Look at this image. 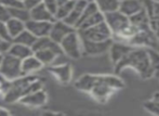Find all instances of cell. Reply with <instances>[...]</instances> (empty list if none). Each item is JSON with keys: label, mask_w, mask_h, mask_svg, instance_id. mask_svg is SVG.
<instances>
[{"label": "cell", "mask_w": 159, "mask_h": 116, "mask_svg": "<svg viewBox=\"0 0 159 116\" xmlns=\"http://www.w3.org/2000/svg\"><path fill=\"white\" fill-rule=\"evenodd\" d=\"M36 40H37V37H36L33 33H30L27 28H25L21 34L17 35V36L13 39V42H17V44H22L28 47H33L34 44L36 42Z\"/></svg>", "instance_id": "obj_23"}, {"label": "cell", "mask_w": 159, "mask_h": 116, "mask_svg": "<svg viewBox=\"0 0 159 116\" xmlns=\"http://www.w3.org/2000/svg\"><path fill=\"white\" fill-rule=\"evenodd\" d=\"M34 54L42 62L43 65H53L55 64V61L59 57L63 55V50H62V47L59 42L54 41L53 40L51 42V44L47 48L40 49L38 51H35Z\"/></svg>", "instance_id": "obj_7"}, {"label": "cell", "mask_w": 159, "mask_h": 116, "mask_svg": "<svg viewBox=\"0 0 159 116\" xmlns=\"http://www.w3.org/2000/svg\"><path fill=\"white\" fill-rule=\"evenodd\" d=\"M62 50L65 55L71 59H79L81 55H84V49H82V39L77 30L73 33L67 35L62 40L61 44Z\"/></svg>", "instance_id": "obj_5"}, {"label": "cell", "mask_w": 159, "mask_h": 116, "mask_svg": "<svg viewBox=\"0 0 159 116\" xmlns=\"http://www.w3.org/2000/svg\"><path fill=\"white\" fill-rule=\"evenodd\" d=\"M69 0H57V3H59V7L62 6V4L66 3V2H68Z\"/></svg>", "instance_id": "obj_34"}, {"label": "cell", "mask_w": 159, "mask_h": 116, "mask_svg": "<svg viewBox=\"0 0 159 116\" xmlns=\"http://www.w3.org/2000/svg\"><path fill=\"white\" fill-rule=\"evenodd\" d=\"M104 21H105V14L101 12V11H98V12H95L94 14L87 17V19L78 26L77 30H84V28L92 27V26L98 25V24L102 23V22H104Z\"/></svg>", "instance_id": "obj_22"}, {"label": "cell", "mask_w": 159, "mask_h": 116, "mask_svg": "<svg viewBox=\"0 0 159 116\" xmlns=\"http://www.w3.org/2000/svg\"><path fill=\"white\" fill-rule=\"evenodd\" d=\"M3 92V82L0 80V93Z\"/></svg>", "instance_id": "obj_35"}, {"label": "cell", "mask_w": 159, "mask_h": 116, "mask_svg": "<svg viewBox=\"0 0 159 116\" xmlns=\"http://www.w3.org/2000/svg\"><path fill=\"white\" fill-rule=\"evenodd\" d=\"M22 1H24V0H22Z\"/></svg>", "instance_id": "obj_39"}, {"label": "cell", "mask_w": 159, "mask_h": 116, "mask_svg": "<svg viewBox=\"0 0 159 116\" xmlns=\"http://www.w3.org/2000/svg\"><path fill=\"white\" fill-rule=\"evenodd\" d=\"M154 1H156V2H159V0H154Z\"/></svg>", "instance_id": "obj_37"}, {"label": "cell", "mask_w": 159, "mask_h": 116, "mask_svg": "<svg viewBox=\"0 0 159 116\" xmlns=\"http://www.w3.org/2000/svg\"><path fill=\"white\" fill-rule=\"evenodd\" d=\"M147 49V53H148L149 61H151V65L153 67L154 72L159 73V52L155 51L154 49Z\"/></svg>", "instance_id": "obj_27"}, {"label": "cell", "mask_w": 159, "mask_h": 116, "mask_svg": "<svg viewBox=\"0 0 159 116\" xmlns=\"http://www.w3.org/2000/svg\"><path fill=\"white\" fill-rule=\"evenodd\" d=\"M10 10L11 17H14L20 21L27 22L30 20V11L28 9H26L25 7H19V8H12L9 9Z\"/></svg>", "instance_id": "obj_24"}, {"label": "cell", "mask_w": 159, "mask_h": 116, "mask_svg": "<svg viewBox=\"0 0 159 116\" xmlns=\"http://www.w3.org/2000/svg\"><path fill=\"white\" fill-rule=\"evenodd\" d=\"M96 3L98 10L104 14L119 10L120 0H93Z\"/></svg>", "instance_id": "obj_20"}, {"label": "cell", "mask_w": 159, "mask_h": 116, "mask_svg": "<svg viewBox=\"0 0 159 116\" xmlns=\"http://www.w3.org/2000/svg\"><path fill=\"white\" fill-rule=\"evenodd\" d=\"M74 30H76V28L68 25L63 20H55L52 24V28H51L50 38L54 40V41L59 42V44H61L62 40L68 34L73 33Z\"/></svg>", "instance_id": "obj_9"}, {"label": "cell", "mask_w": 159, "mask_h": 116, "mask_svg": "<svg viewBox=\"0 0 159 116\" xmlns=\"http://www.w3.org/2000/svg\"><path fill=\"white\" fill-rule=\"evenodd\" d=\"M134 46L130 44H124V42H114L111 44V49H109V54H111V60L113 62L114 66L117 65L122 59L133 50Z\"/></svg>", "instance_id": "obj_13"}, {"label": "cell", "mask_w": 159, "mask_h": 116, "mask_svg": "<svg viewBox=\"0 0 159 116\" xmlns=\"http://www.w3.org/2000/svg\"><path fill=\"white\" fill-rule=\"evenodd\" d=\"M142 9H144L142 0H120L119 11L127 15L128 17H131L132 15L136 14Z\"/></svg>", "instance_id": "obj_16"}, {"label": "cell", "mask_w": 159, "mask_h": 116, "mask_svg": "<svg viewBox=\"0 0 159 116\" xmlns=\"http://www.w3.org/2000/svg\"><path fill=\"white\" fill-rule=\"evenodd\" d=\"M74 1H76V0H74Z\"/></svg>", "instance_id": "obj_38"}, {"label": "cell", "mask_w": 159, "mask_h": 116, "mask_svg": "<svg viewBox=\"0 0 159 116\" xmlns=\"http://www.w3.org/2000/svg\"><path fill=\"white\" fill-rule=\"evenodd\" d=\"M75 87L80 91L89 92L98 102H106L115 91L124 88L125 84L115 75L86 74L79 77Z\"/></svg>", "instance_id": "obj_1"}, {"label": "cell", "mask_w": 159, "mask_h": 116, "mask_svg": "<svg viewBox=\"0 0 159 116\" xmlns=\"http://www.w3.org/2000/svg\"><path fill=\"white\" fill-rule=\"evenodd\" d=\"M77 30L79 32L81 38L94 40V41H105V40H109L114 37L113 32L105 21L95 26H92V27Z\"/></svg>", "instance_id": "obj_6"}, {"label": "cell", "mask_w": 159, "mask_h": 116, "mask_svg": "<svg viewBox=\"0 0 159 116\" xmlns=\"http://www.w3.org/2000/svg\"><path fill=\"white\" fill-rule=\"evenodd\" d=\"M10 19H11L10 10L7 7H4L3 4L0 3V21L8 22Z\"/></svg>", "instance_id": "obj_30"}, {"label": "cell", "mask_w": 159, "mask_h": 116, "mask_svg": "<svg viewBox=\"0 0 159 116\" xmlns=\"http://www.w3.org/2000/svg\"><path fill=\"white\" fill-rule=\"evenodd\" d=\"M30 11V19L36 21H47V22H54L55 15L49 10L44 3H41L39 6L33 8Z\"/></svg>", "instance_id": "obj_17"}, {"label": "cell", "mask_w": 159, "mask_h": 116, "mask_svg": "<svg viewBox=\"0 0 159 116\" xmlns=\"http://www.w3.org/2000/svg\"><path fill=\"white\" fill-rule=\"evenodd\" d=\"M42 89V82L33 75H24L14 80L8 81L4 90V101L8 103L19 102L24 95L33 91Z\"/></svg>", "instance_id": "obj_3"}, {"label": "cell", "mask_w": 159, "mask_h": 116, "mask_svg": "<svg viewBox=\"0 0 159 116\" xmlns=\"http://www.w3.org/2000/svg\"><path fill=\"white\" fill-rule=\"evenodd\" d=\"M10 54L14 55V57L19 58L21 60L26 59L27 57H30V55L34 54V50L32 47H28L25 46V44H17V42H13L10 47V50L9 52Z\"/></svg>", "instance_id": "obj_19"}, {"label": "cell", "mask_w": 159, "mask_h": 116, "mask_svg": "<svg viewBox=\"0 0 159 116\" xmlns=\"http://www.w3.org/2000/svg\"><path fill=\"white\" fill-rule=\"evenodd\" d=\"M50 73L55 77V79L63 85H67L73 78V68L69 64H53L49 68Z\"/></svg>", "instance_id": "obj_11"}, {"label": "cell", "mask_w": 159, "mask_h": 116, "mask_svg": "<svg viewBox=\"0 0 159 116\" xmlns=\"http://www.w3.org/2000/svg\"><path fill=\"white\" fill-rule=\"evenodd\" d=\"M43 3L46 4V7L55 15L57 10L59 8V3H57V0H44Z\"/></svg>", "instance_id": "obj_31"}, {"label": "cell", "mask_w": 159, "mask_h": 116, "mask_svg": "<svg viewBox=\"0 0 159 116\" xmlns=\"http://www.w3.org/2000/svg\"><path fill=\"white\" fill-rule=\"evenodd\" d=\"M2 59H3V53H0V66H1V62Z\"/></svg>", "instance_id": "obj_36"}, {"label": "cell", "mask_w": 159, "mask_h": 116, "mask_svg": "<svg viewBox=\"0 0 159 116\" xmlns=\"http://www.w3.org/2000/svg\"><path fill=\"white\" fill-rule=\"evenodd\" d=\"M0 3L3 4V6L7 7L8 9L25 7L24 6V1H22V0H0Z\"/></svg>", "instance_id": "obj_28"}, {"label": "cell", "mask_w": 159, "mask_h": 116, "mask_svg": "<svg viewBox=\"0 0 159 116\" xmlns=\"http://www.w3.org/2000/svg\"><path fill=\"white\" fill-rule=\"evenodd\" d=\"M144 109L149 113L155 115H159V92H156L151 100L144 102Z\"/></svg>", "instance_id": "obj_26"}, {"label": "cell", "mask_w": 159, "mask_h": 116, "mask_svg": "<svg viewBox=\"0 0 159 116\" xmlns=\"http://www.w3.org/2000/svg\"><path fill=\"white\" fill-rule=\"evenodd\" d=\"M125 68H133L144 79H148L155 75L151 65L147 49L141 47H134L133 50L130 51L117 65H115V72L119 73Z\"/></svg>", "instance_id": "obj_2"}, {"label": "cell", "mask_w": 159, "mask_h": 116, "mask_svg": "<svg viewBox=\"0 0 159 116\" xmlns=\"http://www.w3.org/2000/svg\"><path fill=\"white\" fill-rule=\"evenodd\" d=\"M0 38L9 40V41H13L12 37L10 36L8 30V26H7V22L0 21Z\"/></svg>", "instance_id": "obj_29"}, {"label": "cell", "mask_w": 159, "mask_h": 116, "mask_svg": "<svg viewBox=\"0 0 159 116\" xmlns=\"http://www.w3.org/2000/svg\"><path fill=\"white\" fill-rule=\"evenodd\" d=\"M8 114H9V111L0 106V115H8Z\"/></svg>", "instance_id": "obj_33"}, {"label": "cell", "mask_w": 159, "mask_h": 116, "mask_svg": "<svg viewBox=\"0 0 159 116\" xmlns=\"http://www.w3.org/2000/svg\"><path fill=\"white\" fill-rule=\"evenodd\" d=\"M7 26H8V30L10 36L12 37V39H14L17 35H20L26 28V23L23 21H20L17 19H14V17H11L7 22Z\"/></svg>", "instance_id": "obj_21"}, {"label": "cell", "mask_w": 159, "mask_h": 116, "mask_svg": "<svg viewBox=\"0 0 159 116\" xmlns=\"http://www.w3.org/2000/svg\"><path fill=\"white\" fill-rule=\"evenodd\" d=\"M81 39L84 54L91 55V57H95V55H101L106 53L107 51H109L111 44H113V39L105 40V41H94V40H89L84 38Z\"/></svg>", "instance_id": "obj_8"}, {"label": "cell", "mask_w": 159, "mask_h": 116, "mask_svg": "<svg viewBox=\"0 0 159 116\" xmlns=\"http://www.w3.org/2000/svg\"><path fill=\"white\" fill-rule=\"evenodd\" d=\"M43 66L42 62L35 54L22 60V70L24 75H33L34 73L39 72Z\"/></svg>", "instance_id": "obj_18"}, {"label": "cell", "mask_w": 159, "mask_h": 116, "mask_svg": "<svg viewBox=\"0 0 159 116\" xmlns=\"http://www.w3.org/2000/svg\"><path fill=\"white\" fill-rule=\"evenodd\" d=\"M0 76L9 81L24 76L22 70V60L10 53H4L0 66Z\"/></svg>", "instance_id": "obj_4"}, {"label": "cell", "mask_w": 159, "mask_h": 116, "mask_svg": "<svg viewBox=\"0 0 159 116\" xmlns=\"http://www.w3.org/2000/svg\"><path fill=\"white\" fill-rule=\"evenodd\" d=\"M47 101H48L47 92L43 89H39V90L33 91V92L24 95L19 102L26 106H30V108H40V106H43L47 103Z\"/></svg>", "instance_id": "obj_10"}, {"label": "cell", "mask_w": 159, "mask_h": 116, "mask_svg": "<svg viewBox=\"0 0 159 116\" xmlns=\"http://www.w3.org/2000/svg\"><path fill=\"white\" fill-rule=\"evenodd\" d=\"M44 0H24V6L28 10H32L33 8L39 6V4L43 3Z\"/></svg>", "instance_id": "obj_32"}, {"label": "cell", "mask_w": 159, "mask_h": 116, "mask_svg": "<svg viewBox=\"0 0 159 116\" xmlns=\"http://www.w3.org/2000/svg\"><path fill=\"white\" fill-rule=\"evenodd\" d=\"M53 22H47V21H36L32 20L26 22V28L33 33L37 38L40 37L50 36L51 28H52Z\"/></svg>", "instance_id": "obj_12"}, {"label": "cell", "mask_w": 159, "mask_h": 116, "mask_svg": "<svg viewBox=\"0 0 159 116\" xmlns=\"http://www.w3.org/2000/svg\"><path fill=\"white\" fill-rule=\"evenodd\" d=\"M74 6H75V1L74 0H69L68 2L62 4L57 8V13H55V19L57 20H65L67 17V15L71 12Z\"/></svg>", "instance_id": "obj_25"}, {"label": "cell", "mask_w": 159, "mask_h": 116, "mask_svg": "<svg viewBox=\"0 0 159 116\" xmlns=\"http://www.w3.org/2000/svg\"><path fill=\"white\" fill-rule=\"evenodd\" d=\"M130 23H131L138 30L153 32L151 28V25H149V16L145 9H142L140 12L132 15V16L130 17Z\"/></svg>", "instance_id": "obj_15"}, {"label": "cell", "mask_w": 159, "mask_h": 116, "mask_svg": "<svg viewBox=\"0 0 159 116\" xmlns=\"http://www.w3.org/2000/svg\"><path fill=\"white\" fill-rule=\"evenodd\" d=\"M89 1L90 0H76L75 1V6H74L71 12L67 15V17L65 20H63L64 22H66L68 25L73 26L77 30V25L79 23L80 19H81V15L84 13L86 7L88 6Z\"/></svg>", "instance_id": "obj_14"}]
</instances>
